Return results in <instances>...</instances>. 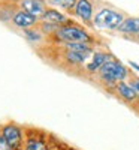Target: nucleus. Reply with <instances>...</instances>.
Listing matches in <instances>:
<instances>
[{
    "label": "nucleus",
    "mask_w": 139,
    "mask_h": 150,
    "mask_svg": "<svg viewBox=\"0 0 139 150\" xmlns=\"http://www.w3.org/2000/svg\"><path fill=\"white\" fill-rule=\"evenodd\" d=\"M0 150H12L11 146L6 143V140H5L3 135H0Z\"/></svg>",
    "instance_id": "17"
},
{
    "label": "nucleus",
    "mask_w": 139,
    "mask_h": 150,
    "mask_svg": "<svg viewBox=\"0 0 139 150\" xmlns=\"http://www.w3.org/2000/svg\"><path fill=\"white\" fill-rule=\"evenodd\" d=\"M55 35L60 41L66 42V44H70V42H84L87 44L90 41V35L87 32L78 29L77 26H63V27H58L55 30Z\"/></svg>",
    "instance_id": "3"
},
{
    "label": "nucleus",
    "mask_w": 139,
    "mask_h": 150,
    "mask_svg": "<svg viewBox=\"0 0 139 150\" xmlns=\"http://www.w3.org/2000/svg\"><path fill=\"white\" fill-rule=\"evenodd\" d=\"M12 20H14L15 26H18L21 29H27L29 26H33L36 23V17H33L32 14H29L26 11H20L17 14H14V18Z\"/></svg>",
    "instance_id": "6"
},
{
    "label": "nucleus",
    "mask_w": 139,
    "mask_h": 150,
    "mask_svg": "<svg viewBox=\"0 0 139 150\" xmlns=\"http://www.w3.org/2000/svg\"><path fill=\"white\" fill-rule=\"evenodd\" d=\"M108 60H111V56L109 54H105V53H96L94 56H93V60H91V63H88L87 65V69L88 71H91V72H94V71H99L100 68H102Z\"/></svg>",
    "instance_id": "8"
},
{
    "label": "nucleus",
    "mask_w": 139,
    "mask_h": 150,
    "mask_svg": "<svg viewBox=\"0 0 139 150\" xmlns=\"http://www.w3.org/2000/svg\"><path fill=\"white\" fill-rule=\"evenodd\" d=\"M77 14L84 20V21H90L91 20V15H93V6L88 0H78L77 2Z\"/></svg>",
    "instance_id": "7"
},
{
    "label": "nucleus",
    "mask_w": 139,
    "mask_h": 150,
    "mask_svg": "<svg viewBox=\"0 0 139 150\" xmlns=\"http://www.w3.org/2000/svg\"><path fill=\"white\" fill-rule=\"evenodd\" d=\"M91 53H81V51H72V50H66L65 51V56H66V60L67 63H72V65H79L82 62H85V59L90 56Z\"/></svg>",
    "instance_id": "10"
},
{
    "label": "nucleus",
    "mask_w": 139,
    "mask_h": 150,
    "mask_svg": "<svg viewBox=\"0 0 139 150\" xmlns=\"http://www.w3.org/2000/svg\"><path fill=\"white\" fill-rule=\"evenodd\" d=\"M99 71H100V77L108 83L123 81L126 77H127V69H126L120 62L114 60V59L108 60Z\"/></svg>",
    "instance_id": "2"
},
{
    "label": "nucleus",
    "mask_w": 139,
    "mask_h": 150,
    "mask_svg": "<svg viewBox=\"0 0 139 150\" xmlns=\"http://www.w3.org/2000/svg\"><path fill=\"white\" fill-rule=\"evenodd\" d=\"M48 2L63 9H72L73 6H77V0H48Z\"/></svg>",
    "instance_id": "13"
},
{
    "label": "nucleus",
    "mask_w": 139,
    "mask_h": 150,
    "mask_svg": "<svg viewBox=\"0 0 139 150\" xmlns=\"http://www.w3.org/2000/svg\"><path fill=\"white\" fill-rule=\"evenodd\" d=\"M27 150H46V147L37 140H30L27 143Z\"/></svg>",
    "instance_id": "14"
},
{
    "label": "nucleus",
    "mask_w": 139,
    "mask_h": 150,
    "mask_svg": "<svg viewBox=\"0 0 139 150\" xmlns=\"http://www.w3.org/2000/svg\"><path fill=\"white\" fill-rule=\"evenodd\" d=\"M2 135L5 137L6 143L11 146L12 150H17L21 146V132L15 125H12V123L6 125V126L2 129Z\"/></svg>",
    "instance_id": "4"
},
{
    "label": "nucleus",
    "mask_w": 139,
    "mask_h": 150,
    "mask_svg": "<svg viewBox=\"0 0 139 150\" xmlns=\"http://www.w3.org/2000/svg\"><path fill=\"white\" fill-rule=\"evenodd\" d=\"M21 6H22V11L29 12L36 18L42 17L46 11L44 0H21Z\"/></svg>",
    "instance_id": "5"
},
{
    "label": "nucleus",
    "mask_w": 139,
    "mask_h": 150,
    "mask_svg": "<svg viewBox=\"0 0 139 150\" xmlns=\"http://www.w3.org/2000/svg\"><path fill=\"white\" fill-rule=\"evenodd\" d=\"M123 15L117 11L112 9H102L99 11L94 17V26L97 29H117L120 27V24L123 23Z\"/></svg>",
    "instance_id": "1"
},
{
    "label": "nucleus",
    "mask_w": 139,
    "mask_h": 150,
    "mask_svg": "<svg viewBox=\"0 0 139 150\" xmlns=\"http://www.w3.org/2000/svg\"><path fill=\"white\" fill-rule=\"evenodd\" d=\"M24 33H26V36L29 38V41H39L41 39V35L36 30H26Z\"/></svg>",
    "instance_id": "15"
},
{
    "label": "nucleus",
    "mask_w": 139,
    "mask_h": 150,
    "mask_svg": "<svg viewBox=\"0 0 139 150\" xmlns=\"http://www.w3.org/2000/svg\"><path fill=\"white\" fill-rule=\"evenodd\" d=\"M117 90L126 99V101H135L136 96H138V92L133 89V87L129 86V84H126V83H123V81H120L117 84Z\"/></svg>",
    "instance_id": "9"
},
{
    "label": "nucleus",
    "mask_w": 139,
    "mask_h": 150,
    "mask_svg": "<svg viewBox=\"0 0 139 150\" xmlns=\"http://www.w3.org/2000/svg\"><path fill=\"white\" fill-rule=\"evenodd\" d=\"M121 32L124 33H139V18H127L124 20L120 27H118Z\"/></svg>",
    "instance_id": "11"
},
{
    "label": "nucleus",
    "mask_w": 139,
    "mask_h": 150,
    "mask_svg": "<svg viewBox=\"0 0 139 150\" xmlns=\"http://www.w3.org/2000/svg\"><path fill=\"white\" fill-rule=\"evenodd\" d=\"M42 18L48 23H53V24H58V23H63V21H66V17L65 15H61L58 11L55 9H46L45 11V14L42 15Z\"/></svg>",
    "instance_id": "12"
},
{
    "label": "nucleus",
    "mask_w": 139,
    "mask_h": 150,
    "mask_svg": "<svg viewBox=\"0 0 139 150\" xmlns=\"http://www.w3.org/2000/svg\"><path fill=\"white\" fill-rule=\"evenodd\" d=\"M58 27H57V24H53V23H48V21H45L44 24H42V30L44 32H55Z\"/></svg>",
    "instance_id": "16"
},
{
    "label": "nucleus",
    "mask_w": 139,
    "mask_h": 150,
    "mask_svg": "<svg viewBox=\"0 0 139 150\" xmlns=\"http://www.w3.org/2000/svg\"><path fill=\"white\" fill-rule=\"evenodd\" d=\"M130 66H132V68H135L136 71H139V65H138V63H135V62H130Z\"/></svg>",
    "instance_id": "18"
}]
</instances>
